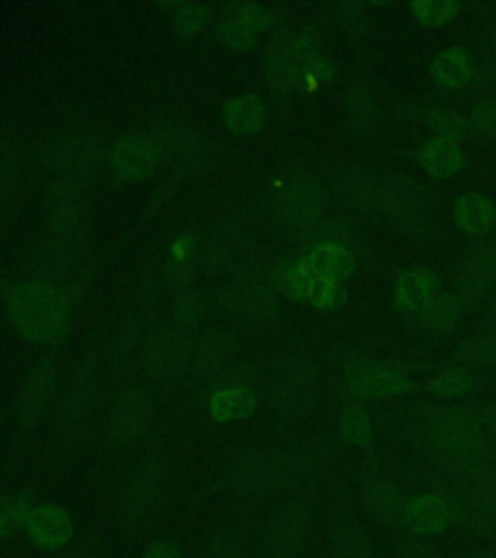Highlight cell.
Wrapping results in <instances>:
<instances>
[{"label":"cell","instance_id":"cell-1","mask_svg":"<svg viewBox=\"0 0 496 558\" xmlns=\"http://www.w3.org/2000/svg\"><path fill=\"white\" fill-rule=\"evenodd\" d=\"M320 468L323 452L316 446H233L216 458L204 493L256 508L268 498L301 493Z\"/></svg>","mask_w":496,"mask_h":558},{"label":"cell","instance_id":"cell-2","mask_svg":"<svg viewBox=\"0 0 496 558\" xmlns=\"http://www.w3.org/2000/svg\"><path fill=\"white\" fill-rule=\"evenodd\" d=\"M418 445L443 480H462L495 465L477 411L462 405H435L421 415Z\"/></svg>","mask_w":496,"mask_h":558},{"label":"cell","instance_id":"cell-3","mask_svg":"<svg viewBox=\"0 0 496 558\" xmlns=\"http://www.w3.org/2000/svg\"><path fill=\"white\" fill-rule=\"evenodd\" d=\"M179 488V460L171 448L152 446L122 475L114 498V527L124 543L138 541L167 510Z\"/></svg>","mask_w":496,"mask_h":558},{"label":"cell","instance_id":"cell-4","mask_svg":"<svg viewBox=\"0 0 496 558\" xmlns=\"http://www.w3.org/2000/svg\"><path fill=\"white\" fill-rule=\"evenodd\" d=\"M7 316L20 338L39 345L64 340L72 324V305L61 286L44 279L16 283L7 295Z\"/></svg>","mask_w":496,"mask_h":558},{"label":"cell","instance_id":"cell-5","mask_svg":"<svg viewBox=\"0 0 496 558\" xmlns=\"http://www.w3.org/2000/svg\"><path fill=\"white\" fill-rule=\"evenodd\" d=\"M99 390V363L94 351L86 353L69 380L62 384L55 401L52 418V462L66 460L86 438L96 410Z\"/></svg>","mask_w":496,"mask_h":558},{"label":"cell","instance_id":"cell-6","mask_svg":"<svg viewBox=\"0 0 496 558\" xmlns=\"http://www.w3.org/2000/svg\"><path fill=\"white\" fill-rule=\"evenodd\" d=\"M262 393L279 417H305L320 393L318 365L303 353H283L264 371Z\"/></svg>","mask_w":496,"mask_h":558},{"label":"cell","instance_id":"cell-7","mask_svg":"<svg viewBox=\"0 0 496 558\" xmlns=\"http://www.w3.org/2000/svg\"><path fill=\"white\" fill-rule=\"evenodd\" d=\"M452 506L453 525L496 547V465L438 487Z\"/></svg>","mask_w":496,"mask_h":558},{"label":"cell","instance_id":"cell-8","mask_svg":"<svg viewBox=\"0 0 496 558\" xmlns=\"http://www.w3.org/2000/svg\"><path fill=\"white\" fill-rule=\"evenodd\" d=\"M314 505L297 493L283 498L262 525L256 558H301L313 535Z\"/></svg>","mask_w":496,"mask_h":558},{"label":"cell","instance_id":"cell-9","mask_svg":"<svg viewBox=\"0 0 496 558\" xmlns=\"http://www.w3.org/2000/svg\"><path fill=\"white\" fill-rule=\"evenodd\" d=\"M156 413V398L148 384H131L114 396L101 421V440L111 452L138 445Z\"/></svg>","mask_w":496,"mask_h":558},{"label":"cell","instance_id":"cell-10","mask_svg":"<svg viewBox=\"0 0 496 558\" xmlns=\"http://www.w3.org/2000/svg\"><path fill=\"white\" fill-rule=\"evenodd\" d=\"M262 376L249 363L231 365L206 386V410L219 425L241 423L258 410Z\"/></svg>","mask_w":496,"mask_h":558},{"label":"cell","instance_id":"cell-11","mask_svg":"<svg viewBox=\"0 0 496 558\" xmlns=\"http://www.w3.org/2000/svg\"><path fill=\"white\" fill-rule=\"evenodd\" d=\"M194 343V331L173 320L152 328L140 349L144 375L157 384L177 383L191 368Z\"/></svg>","mask_w":496,"mask_h":558},{"label":"cell","instance_id":"cell-12","mask_svg":"<svg viewBox=\"0 0 496 558\" xmlns=\"http://www.w3.org/2000/svg\"><path fill=\"white\" fill-rule=\"evenodd\" d=\"M61 390V359L52 351L37 359L27 368L16 396L17 433L20 438L29 436L39 428L45 417L55 410V401Z\"/></svg>","mask_w":496,"mask_h":558},{"label":"cell","instance_id":"cell-13","mask_svg":"<svg viewBox=\"0 0 496 558\" xmlns=\"http://www.w3.org/2000/svg\"><path fill=\"white\" fill-rule=\"evenodd\" d=\"M380 211L390 223L406 231L423 235L433 226V198L425 184L408 177L383 181Z\"/></svg>","mask_w":496,"mask_h":558},{"label":"cell","instance_id":"cell-14","mask_svg":"<svg viewBox=\"0 0 496 558\" xmlns=\"http://www.w3.org/2000/svg\"><path fill=\"white\" fill-rule=\"evenodd\" d=\"M320 54L306 37L276 35L264 51V70L276 89H291L309 82V74Z\"/></svg>","mask_w":496,"mask_h":558},{"label":"cell","instance_id":"cell-15","mask_svg":"<svg viewBox=\"0 0 496 558\" xmlns=\"http://www.w3.org/2000/svg\"><path fill=\"white\" fill-rule=\"evenodd\" d=\"M39 161L55 177L92 179L104 161V146L86 134H62L45 142L39 148Z\"/></svg>","mask_w":496,"mask_h":558},{"label":"cell","instance_id":"cell-16","mask_svg":"<svg viewBox=\"0 0 496 558\" xmlns=\"http://www.w3.org/2000/svg\"><path fill=\"white\" fill-rule=\"evenodd\" d=\"M24 535L34 549L52 555L76 541V522L66 506L37 500L27 514Z\"/></svg>","mask_w":496,"mask_h":558},{"label":"cell","instance_id":"cell-17","mask_svg":"<svg viewBox=\"0 0 496 558\" xmlns=\"http://www.w3.org/2000/svg\"><path fill=\"white\" fill-rule=\"evenodd\" d=\"M326 208V191L314 177L303 174L286 184L276 204L279 226L291 231H303L320 221Z\"/></svg>","mask_w":496,"mask_h":558},{"label":"cell","instance_id":"cell-18","mask_svg":"<svg viewBox=\"0 0 496 558\" xmlns=\"http://www.w3.org/2000/svg\"><path fill=\"white\" fill-rule=\"evenodd\" d=\"M152 138L161 159L177 171H201L202 167L208 166L211 157L208 142L183 122H157Z\"/></svg>","mask_w":496,"mask_h":558},{"label":"cell","instance_id":"cell-19","mask_svg":"<svg viewBox=\"0 0 496 558\" xmlns=\"http://www.w3.org/2000/svg\"><path fill=\"white\" fill-rule=\"evenodd\" d=\"M343 383L359 400H386L413 390L408 373L376 361H355L346 368Z\"/></svg>","mask_w":496,"mask_h":558},{"label":"cell","instance_id":"cell-20","mask_svg":"<svg viewBox=\"0 0 496 558\" xmlns=\"http://www.w3.org/2000/svg\"><path fill=\"white\" fill-rule=\"evenodd\" d=\"M254 506L233 505L204 543L201 558H249Z\"/></svg>","mask_w":496,"mask_h":558},{"label":"cell","instance_id":"cell-21","mask_svg":"<svg viewBox=\"0 0 496 558\" xmlns=\"http://www.w3.org/2000/svg\"><path fill=\"white\" fill-rule=\"evenodd\" d=\"M239 353V338L227 328H211L204 331L194 343L192 353V376L208 386L223 371L231 366V361Z\"/></svg>","mask_w":496,"mask_h":558},{"label":"cell","instance_id":"cell-22","mask_svg":"<svg viewBox=\"0 0 496 558\" xmlns=\"http://www.w3.org/2000/svg\"><path fill=\"white\" fill-rule=\"evenodd\" d=\"M453 525L452 506L440 488L408 498L403 527L415 537H435Z\"/></svg>","mask_w":496,"mask_h":558},{"label":"cell","instance_id":"cell-23","mask_svg":"<svg viewBox=\"0 0 496 558\" xmlns=\"http://www.w3.org/2000/svg\"><path fill=\"white\" fill-rule=\"evenodd\" d=\"M159 149L148 134L131 132L117 140L109 154V163L114 174L126 181L144 179L156 171L159 166Z\"/></svg>","mask_w":496,"mask_h":558},{"label":"cell","instance_id":"cell-24","mask_svg":"<svg viewBox=\"0 0 496 558\" xmlns=\"http://www.w3.org/2000/svg\"><path fill=\"white\" fill-rule=\"evenodd\" d=\"M227 311L246 320H268L279 311L278 295L261 281H233L219 293Z\"/></svg>","mask_w":496,"mask_h":558},{"label":"cell","instance_id":"cell-25","mask_svg":"<svg viewBox=\"0 0 496 558\" xmlns=\"http://www.w3.org/2000/svg\"><path fill=\"white\" fill-rule=\"evenodd\" d=\"M496 286V241L473 248L458 271V296L477 303Z\"/></svg>","mask_w":496,"mask_h":558},{"label":"cell","instance_id":"cell-26","mask_svg":"<svg viewBox=\"0 0 496 558\" xmlns=\"http://www.w3.org/2000/svg\"><path fill=\"white\" fill-rule=\"evenodd\" d=\"M361 502L376 522L392 530L403 527L408 497L401 493V488L394 481L376 477V475L366 477L361 483Z\"/></svg>","mask_w":496,"mask_h":558},{"label":"cell","instance_id":"cell-27","mask_svg":"<svg viewBox=\"0 0 496 558\" xmlns=\"http://www.w3.org/2000/svg\"><path fill=\"white\" fill-rule=\"evenodd\" d=\"M338 192L349 208L358 209L361 214L380 211L383 181L366 169H349L341 174Z\"/></svg>","mask_w":496,"mask_h":558},{"label":"cell","instance_id":"cell-28","mask_svg":"<svg viewBox=\"0 0 496 558\" xmlns=\"http://www.w3.org/2000/svg\"><path fill=\"white\" fill-rule=\"evenodd\" d=\"M221 117L227 131L239 136H249L262 131L266 122V104L256 94H239L227 99Z\"/></svg>","mask_w":496,"mask_h":558},{"label":"cell","instance_id":"cell-29","mask_svg":"<svg viewBox=\"0 0 496 558\" xmlns=\"http://www.w3.org/2000/svg\"><path fill=\"white\" fill-rule=\"evenodd\" d=\"M438 276L428 268H408L396 283V303L406 311H425L436 296Z\"/></svg>","mask_w":496,"mask_h":558},{"label":"cell","instance_id":"cell-30","mask_svg":"<svg viewBox=\"0 0 496 558\" xmlns=\"http://www.w3.org/2000/svg\"><path fill=\"white\" fill-rule=\"evenodd\" d=\"M346 109L349 126L358 138H368L371 134H375L380 122V105L373 87L365 82H359L351 87L346 99Z\"/></svg>","mask_w":496,"mask_h":558},{"label":"cell","instance_id":"cell-31","mask_svg":"<svg viewBox=\"0 0 496 558\" xmlns=\"http://www.w3.org/2000/svg\"><path fill=\"white\" fill-rule=\"evenodd\" d=\"M35 502L34 488H10L0 493V545L24 533L27 514Z\"/></svg>","mask_w":496,"mask_h":558},{"label":"cell","instance_id":"cell-32","mask_svg":"<svg viewBox=\"0 0 496 558\" xmlns=\"http://www.w3.org/2000/svg\"><path fill=\"white\" fill-rule=\"evenodd\" d=\"M316 278L331 283H340L355 271V256L343 246L318 244L311 246L305 260Z\"/></svg>","mask_w":496,"mask_h":558},{"label":"cell","instance_id":"cell-33","mask_svg":"<svg viewBox=\"0 0 496 558\" xmlns=\"http://www.w3.org/2000/svg\"><path fill=\"white\" fill-rule=\"evenodd\" d=\"M330 558H378V553L363 525L341 518L331 527Z\"/></svg>","mask_w":496,"mask_h":558},{"label":"cell","instance_id":"cell-34","mask_svg":"<svg viewBox=\"0 0 496 558\" xmlns=\"http://www.w3.org/2000/svg\"><path fill=\"white\" fill-rule=\"evenodd\" d=\"M419 163L433 177L446 179L462 171L465 163L462 148L453 140L436 138L428 140L423 148L419 149Z\"/></svg>","mask_w":496,"mask_h":558},{"label":"cell","instance_id":"cell-35","mask_svg":"<svg viewBox=\"0 0 496 558\" xmlns=\"http://www.w3.org/2000/svg\"><path fill=\"white\" fill-rule=\"evenodd\" d=\"M361 239L363 235H361L359 227L353 221L343 218L320 219L303 233V241L311 246L334 244V246H343L349 251L359 246Z\"/></svg>","mask_w":496,"mask_h":558},{"label":"cell","instance_id":"cell-36","mask_svg":"<svg viewBox=\"0 0 496 558\" xmlns=\"http://www.w3.org/2000/svg\"><path fill=\"white\" fill-rule=\"evenodd\" d=\"M453 216L462 231L471 233V235H481V233H487L488 229L495 226L496 208L487 196L465 194L456 202Z\"/></svg>","mask_w":496,"mask_h":558},{"label":"cell","instance_id":"cell-37","mask_svg":"<svg viewBox=\"0 0 496 558\" xmlns=\"http://www.w3.org/2000/svg\"><path fill=\"white\" fill-rule=\"evenodd\" d=\"M72 266V251L66 241H47L35 248L32 254V268L37 274V279H44L49 283H57V279L64 276Z\"/></svg>","mask_w":496,"mask_h":558},{"label":"cell","instance_id":"cell-38","mask_svg":"<svg viewBox=\"0 0 496 558\" xmlns=\"http://www.w3.org/2000/svg\"><path fill=\"white\" fill-rule=\"evenodd\" d=\"M473 62L462 47H450L433 62V76L445 87H463L473 78Z\"/></svg>","mask_w":496,"mask_h":558},{"label":"cell","instance_id":"cell-39","mask_svg":"<svg viewBox=\"0 0 496 558\" xmlns=\"http://www.w3.org/2000/svg\"><path fill=\"white\" fill-rule=\"evenodd\" d=\"M340 435L348 445L368 450L375 445V427H373V418L371 413L366 411L363 403H348L340 413Z\"/></svg>","mask_w":496,"mask_h":558},{"label":"cell","instance_id":"cell-40","mask_svg":"<svg viewBox=\"0 0 496 558\" xmlns=\"http://www.w3.org/2000/svg\"><path fill=\"white\" fill-rule=\"evenodd\" d=\"M274 278L278 288L286 295L299 299V301H311L314 288L318 278L314 276L305 262H283L279 264L278 270L274 271Z\"/></svg>","mask_w":496,"mask_h":558},{"label":"cell","instance_id":"cell-41","mask_svg":"<svg viewBox=\"0 0 496 558\" xmlns=\"http://www.w3.org/2000/svg\"><path fill=\"white\" fill-rule=\"evenodd\" d=\"M463 303L460 296L450 295H436L423 311V320L427 324L428 328L438 331L453 330L460 320H462Z\"/></svg>","mask_w":496,"mask_h":558},{"label":"cell","instance_id":"cell-42","mask_svg":"<svg viewBox=\"0 0 496 558\" xmlns=\"http://www.w3.org/2000/svg\"><path fill=\"white\" fill-rule=\"evenodd\" d=\"M86 227V209L80 202L62 204L49 209V229L59 241H66L78 236Z\"/></svg>","mask_w":496,"mask_h":558},{"label":"cell","instance_id":"cell-43","mask_svg":"<svg viewBox=\"0 0 496 558\" xmlns=\"http://www.w3.org/2000/svg\"><path fill=\"white\" fill-rule=\"evenodd\" d=\"M428 392L435 393L443 400H458L473 392L475 380L462 368H448L433 376L427 383Z\"/></svg>","mask_w":496,"mask_h":558},{"label":"cell","instance_id":"cell-44","mask_svg":"<svg viewBox=\"0 0 496 558\" xmlns=\"http://www.w3.org/2000/svg\"><path fill=\"white\" fill-rule=\"evenodd\" d=\"M453 361L470 366H491L496 368L495 336H477L462 343L453 351Z\"/></svg>","mask_w":496,"mask_h":558},{"label":"cell","instance_id":"cell-45","mask_svg":"<svg viewBox=\"0 0 496 558\" xmlns=\"http://www.w3.org/2000/svg\"><path fill=\"white\" fill-rule=\"evenodd\" d=\"M208 4L202 2H181L177 4V12L173 14V32L181 39H191L194 35L201 34L202 27L208 22Z\"/></svg>","mask_w":496,"mask_h":558},{"label":"cell","instance_id":"cell-46","mask_svg":"<svg viewBox=\"0 0 496 558\" xmlns=\"http://www.w3.org/2000/svg\"><path fill=\"white\" fill-rule=\"evenodd\" d=\"M204 316V299L198 291L194 289H183L177 293L171 308V320L183 328L194 331V328L201 324Z\"/></svg>","mask_w":496,"mask_h":558},{"label":"cell","instance_id":"cell-47","mask_svg":"<svg viewBox=\"0 0 496 558\" xmlns=\"http://www.w3.org/2000/svg\"><path fill=\"white\" fill-rule=\"evenodd\" d=\"M92 183V179L86 177H55L45 202L47 208H57L62 204H72V202H80V198L86 194L87 186Z\"/></svg>","mask_w":496,"mask_h":558},{"label":"cell","instance_id":"cell-48","mask_svg":"<svg viewBox=\"0 0 496 558\" xmlns=\"http://www.w3.org/2000/svg\"><path fill=\"white\" fill-rule=\"evenodd\" d=\"M218 37L221 44L237 51H249L258 41V34L231 14H226L219 22Z\"/></svg>","mask_w":496,"mask_h":558},{"label":"cell","instance_id":"cell-49","mask_svg":"<svg viewBox=\"0 0 496 558\" xmlns=\"http://www.w3.org/2000/svg\"><path fill=\"white\" fill-rule=\"evenodd\" d=\"M428 126L436 132L438 138L453 140V142L465 138L471 129L470 121L463 114L450 109H438L428 114Z\"/></svg>","mask_w":496,"mask_h":558},{"label":"cell","instance_id":"cell-50","mask_svg":"<svg viewBox=\"0 0 496 558\" xmlns=\"http://www.w3.org/2000/svg\"><path fill=\"white\" fill-rule=\"evenodd\" d=\"M411 10L421 24L438 27L452 20L460 7L453 0H415L411 4Z\"/></svg>","mask_w":496,"mask_h":558},{"label":"cell","instance_id":"cell-51","mask_svg":"<svg viewBox=\"0 0 496 558\" xmlns=\"http://www.w3.org/2000/svg\"><path fill=\"white\" fill-rule=\"evenodd\" d=\"M336 16L349 37L363 39L368 34V17L359 2H340L336 7Z\"/></svg>","mask_w":496,"mask_h":558},{"label":"cell","instance_id":"cell-52","mask_svg":"<svg viewBox=\"0 0 496 558\" xmlns=\"http://www.w3.org/2000/svg\"><path fill=\"white\" fill-rule=\"evenodd\" d=\"M227 14L241 20L243 24L254 29L256 34H262L264 29H268L271 24V12L264 4L258 2H233Z\"/></svg>","mask_w":496,"mask_h":558},{"label":"cell","instance_id":"cell-53","mask_svg":"<svg viewBox=\"0 0 496 558\" xmlns=\"http://www.w3.org/2000/svg\"><path fill=\"white\" fill-rule=\"evenodd\" d=\"M20 189V173L16 161L9 154H0V209H9L16 204Z\"/></svg>","mask_w":496,"mask_h":558},{"label":"cell","instance_id":"cell-54","mask_svg":"<svg viewBox=\"0 0 496 558\" xmlns=\"http://www.w3.org/2000/svg\"><path fill=\"white\" fill-rule=\"evenodd\" d=\"M47 558H111L107 553L104 539L94 533H87L84 537L74 541L66 549L52 553Z\"/></svg>","mask_w":496,"mask_h":558},{"label":"cell","instance_id":"cell-55","mask_svg":"<svg viewBox=\"0 0 496 558\" xmlns=\"http://www.w3.org/2000/svg\"><path fill=\"white\" fill-rule=\"evenodd\" d=\"M140 558H186V553L177 537H157L149 541Z\"/></svg>","mask_w":496,"mask_h":558},{"label":"cell","instance_id":"cell-56","mask_svg":"<svg viewBox=\"0 0 496 558\" xmlns=\"http://www.w3.org/2000/svg\"><path fill=\"white\" fill-rule=\"evenodd\" d=\"M343 301H346V291L338 283H331V281H324V279L318 278L316 288H314L313 299H311L313 305L323 306V308H336Z\"/></svg>","mask_w":496,"mask_h":558},{"label":"cell","instance_id":"cell-57","mask_svg":"<svg viewBox=\"0 0 496 558\" xmlns=\"http://www.w3.org/2000/svg\"><path fill=\"white\" fill-rule=\"evenodd\" d=\"M398 558H445L440 555V550L435 545H431L423 537L410 535L408 539H403L398 547Z\"/></svg>","mask_w":496,"mask_h":558},{"label":"cell","instance_id":"cell-58","mask_svg":"<svg viewBox=\"0 0 496 558\" xmlns=\"http://www.w3.org/2000/svg\"><path fill=\"white\" fill-rule=\"evenodd\" d=\"M471 124L480 132L495 134L496 132V101H483L475 105L471 113Z\"/></svg>","mask_w":496,"mask_h":558},{"label":"cell","instance_id":"cell-59","mask_svg":"<svg viewBox=\"0 0 496 558\" xmlns=\"http://www.w3.org/2000/svg\"><path fill=\"white\" fill-rule=\"evenodd\" d=\"M473 76L477 78L481 87H485L488 92H496V49L483 57Z\"/></svg>","mask_w":496,"mask_h":558},{"label":"cell","instance_id":"cell-60","mask_svg":"<svg viewBox=\"0 0 496 558\" xmlns=\"http://www.w3.org/2000/svg\"><path fill=\"white\" fill-rule=\"evenodd\" d=\"M481 418V425L487 433L491 445L496 446V401H488L481 410H477Z\"/></svg>","mask_w":496,"mask_h":558},{"label":"cell","instance_id":"cell-61","mask_svg":"<svg viewBox=\"0 0 496 558\" xmlns=\"http://www.w3.org/2000/svg\"><path fill=\"white\" fill-rule=\"evenodd\" d=\"M471 558H496V550H483V553H477L475 557Z\"/></svg>","mask_w":496,"mask_h":558},{"label":"cell","instance_id":"cell-62","mask_svg":"<svg viewBox=\"0 0 496 558\" xmlns=\"http://www.w3.org/2000/svg\"><path fill=\"white\" fill-rule=\"evenodd\" d=\"M493 314H495V320H496V299H495V305H493Z\"/></svg>","mask_w":496,"mask_h":558}]
</instances>
